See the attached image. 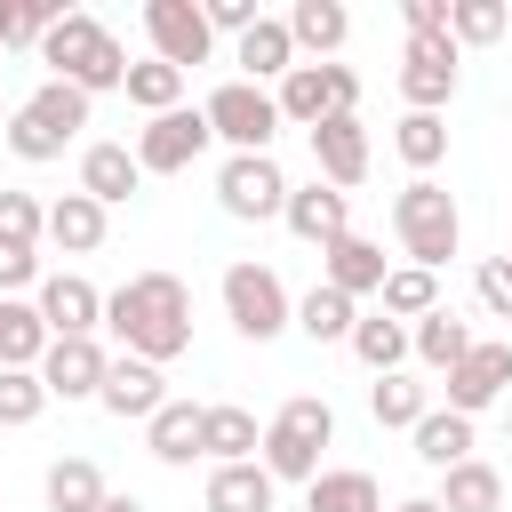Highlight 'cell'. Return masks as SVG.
<instances>
[{
    "mask_svg": "<svg viewBox=\"0 0 512 512\" xmlns=\"http://www.w3.org/2000/svg\"><path fill=\"white\" fill-rule=\"evenodd\" d=\"M136 184H144V168H136V144H88V152H80V192H88L96 208H120V200H136Z\"/></svg>",
    "mask_w": 512,
    "mask_h": 512,
    "instance_id": "obj_21",
    "label": "cell"
},
{
    "mask_svg": "<svg viewBox=\"0 0 512 512\" xmlns=\"http://www.w3.org/2000/svg\"><path fill=\"white\" fill-rule=\"evenodd\" d=\"M304 512H384V488H376V472L328 464V472L304 488Z\"/></svg>",
    "mask_w": 512,
    "mask_h": 512,
    "instance_id": "obj_30",
    "label": "cell"
},
{
    "mask_svg": "<svg viewBox=\"0 0 512 512\" xmlns=\"http://www.w3.org/2000/svg\"><path fill=\"white\" fill-rule=\"evenodd\" d=\"M456 40H408L400 48V96H408V112H440L448 96H456Z\"/></svg>",
    "mask_w": 512,
    "mask_h": 512,
    "instance_id": "obj_13",
    "label": "cell"
},
{
    "mask_svg": "<svg viewBox=\"0 0 512 512\" xmlns=\"http://www.w3.org/2000/svg\"><path fill=\"white\" fill-rule=\"evenodd\" d=\"M48 272H40V248H0V296H16V288H40Z\"/></svg>",
    "mask_w": 512,
    "mask_h": 512,
    "instance_id": "obj_45",
    "label": "cell"
},
{
    "mask_svg": "<svg viewBox=\"0 0 512 512\" xmlns=\"http://www.w3.org/2000/svg\"><path fill=\"white\" fill-rule=\"evenodd\" d=\"M40 64H48V80H64V88H80V96H104V88H128V48L88 16V8H64L56 24H48V40H40Z\"/></svg>",
    "mask_w": 512,
    "mask_h": 512,
    "instance_id": "obj_2",
    "label": "cell"
},
{
    "mask_svg": "<svg viewBox=\"0 0 512 512\" xmlns=\"http://www.w3.org/2000/svg\"><path fill=\"white\" fill-rule=\"evenodd\" d=\"M256 448H264V424L248 416V408H208V424H200V456L208 464H256Z\"/></svg>",
    "mask_w": 512,
    "mask_h": 512,
    "instance_id": "obj_25",
    "label": "cell"
},
{
    "mask_svg": "<svg viewBox=\"0 0 512 512\" xmlns=\"http://www.w3.org/2000/svg\"><path fill=\"white\" fill-rule=\"evenodd\" d=\"M368 416H376L384 432H416V424L432 416V384H416L408 368H392V376L368 384Z\"/></svg>",
    "mask_w": 512,
    "mask_h": 512,
    "instance_id": "obj_24",
    "label": "cell"
},
{
    "mask_svg": "<svg viewBox=\"0 0 512 512\" xmlns=\"http://www.w3.org/2000/svg\"><path fill=\"white\" fill-rule=\"evenodd\" d=\"M336 440V408L320 400V392H296V400H280L272 408V424H264V448H256V464L272 472V480H296V488H312L328 464H320V448Z\"/></svg>",
    "mask_w": 512,
    "mask_h": 512,
    "instance_id": "obj_3",
    "label": "cell"
},
{
    "mask_svg": "<svg viewBox=\"0 0 512 512\" xmlns=\"http://www.w3.org/2000/svg\"><path fill=\"white\" fill-rule=\"evenodd\" d=\"M104 368H112V352L96 336H56L48 360H40V384H48V400H96Z\"/></svg>",
    "mask_w": 512,
    "mask_h": 512,
    "instance_id": "obj_14",
    "label": "cell"
},
{
    "mask_svg": "<svg viewBox=\"0 0 512 512\" xmlns=\"http://www.w3.org/2000/svg\"><path fill=\"white\" fill-rule=\"evenodd\" d=\"M504 256H512V248H504Z\"/></svg>",
    "mask_w": 512,
    "mask_h": 512,
    "instance_id": "obj_49",
    "label": "cell"
},
{
    "mask_svg": "<svg viewBox=\"0 0 512 512\" xmlns=\"http://www.w3.org/2000/svg\"><path fill=\"white\" fill-rule=\"evenodd\" d=\"M472 288H480V304H488L496 320H512V256H488V264L472 272Z\"/></svg>",
    "mask_w": 512,
    "mask_h": 512,
    "instance_id": "obj_42",
    "label": "cell"
},
{
    "mask_svg": "<svg viewBox=\"0 0 512 512\" xmlns=\"http://www.w3.org/2000/svg\"><path fill=\"white\" fill-rule=\"evenodd\" d=\"M384 272H392V264H384V248H376V240H360V232H344V240H328V248H320V280H328V288H344L352 304H360V296H384Z\"/></svg>",
    "mask_w": 512,
    "mask_h": 512,
    "instance_id": "obj_19",
    "label": "cell"
},
{
    "mask_svg": "<svg viewBox=\"0 0 512 512\" xmlns=\"http://www.w3.org/2000/svg\"><path fill=\"white\" fill-rule=\"evenodd\" d=\"M472 344H480V336H472V328H464V320H456L448 304H440V312H424V320L408 328V360H424L432 376H448V368H456V360H464Z\"/></svg>",
    "mask_w": 512,
    "mask_h": 512,
    "instance_id": "obj_23",
    "label": "cell"
},
{
    "mask_svg": "<svg viewBox=\"0 0 512 512\" xmlns=\"http://www.w3.org/2000/svg\"><path fill=\"white\" fill-rule=\"evenodd\" d=\"M416 456H424L432 472H456V464L472 456V416H456V408H432V416L416 424Z\"/></svg>",
    "mask_w": 512,
    "mask_h": 512,
    "instance_id": "obj_34",
    "label": "cell"
},
{
    "mask_svg": "<svg viewBox=\"0 0 512 512\" xmlns=\"http://www.w3.org/2000/svg\"><path fill=\"white\" fill-rule=\"evenodd\" d=\"M392 232H400V248H408V264H424V272H440V264L456 256V240H464V216H456V192H448V184H432V176H416V184H400V192H392Z\"/></svg>",
    "mask_w": 512,
    "mask_h": 512,
    "instance_id": "obj_5",
    "label": "cell"
},
{
    "mask_svg": "<svg viewBox=\"0 0 512 512\" xmlns=\"http://www.w3.org/2000/svg\"><path fill=\"white\" fill-rule=\"evenodd\" d=\"M200 8H208V32H232V40L264 24V8H256V0H200Z\"/></svg>",
    "mask_w": 512,
    "mask_h": 512,
    "instance_id": "obj_44",
    "label": "cell"
},
{
    "mask_svg": "<svg viewBox=\"0 0 512 512\" xmlns=\"http://www.w3.org/2000/svg\"><path fill=\"white\" fill-rule=\"evenodd\" d=\"M504 32H512V8L504 0H456L448 8V40L456 48H496Z\"/></svg>",
    "mask_w": 512,
    "mask_h": 512,
    "instance_id": "obj_37",
    "label": "cell"
},
{
    "mask_svg": "<svg viewBox=\"0 0 512 512\" xmlns=\"http://www.w3.org/2000/svg\"><path fill=\"white\" fill-rule=\"evenodd\" d=\"M296 328H304L312 344H352L360 304H352L344 288H328V280H320V288H304V296H296Z\"/></svg>",
    "mask_w": 512,
    "mask_h": 512,
    "instance_id": "obj_27",
    "label": "cell"
},
{
    "mask_svg": "<svg viewBox=\"0 0 512 512\" xmlns=\"http://www.w3.org/2000/svg\"><path fill=\"white\" fill-rule=\"evenodd\" d=\"M392 152H400L416 176H432V168L448 160V120H440V112H400V128H392Z\"/></svg>",
    "mask_w": 512,
    "mask_h": 512,
    "instance_id": "obj_36",
    "label": "cell"
},
{
    "mask_svg": "<svg viewBox=\"0 0 512 512\" xmlns=\"http://www.w3.org/2000/svg\"><path fill=\"white\" fill-rule=\"evenodd\" d=\"M104 512H144V504L136 496H104Z\"/></svg>",
    "mask_w": 512,
    "mask_h": 512,
    "instance_id": "obj_47",
    "label": "cell"
},
{
    "mask_svg": "<svg viewBox=\"0 0 512 512\" xmlns=\"http://www.w3.org/2000/svg\"><path fill=\"white\" fill-rule=\"evenodd\" d=\"M448 8H456V0H400L408 40H448Z\"/></svg>",
    "mask_w": 512,
    "mask_h": 512,
    "instance_id": "obj_43",
    "label": "cell"
},
{
    "mask_svg": "<svg viewBox=\"0 0 512 512\" xmlns=\"http://www.w3.org/2000/svg\"><path fill=\"white\" fill-rule=\"evenodd\" d=\"M200 112H208L216 144H232V152H272V136L288 128V120H280V104H272V88H256V80H224Z\"/></svg>",
    "mask_w": 512,
    "mask_h": 512,
    "instance_id": "obj_8",
    "label": "cell"
},
{
    "mask_svg": "<svg viewBox=\"0 0 512 512\" xmlns=\"http://www.w3.org/2000/svg\"><path fill=\"white\" fill-rule=\"evenodd\" d=\"M392 512H440V504H432V496H408V504H392Z\"/></svg>",
    "mask_w": 512,
    "mask_h": 512,
    "instance_id": "obj_46",
    "label": "cell"
},
{
    "mask_svg": "<svg viewBox=\"0 0 512 512\" xmlns=\"http://www.w3.org/2000/svg\"><path fill=\"white\" fill-rule=\"evenodd\" d=\"M32 304H40L48 336H96V328H104V296H96V280H80V272H48V280L32 288Z\"/></svg>",
    "mask_w": 512,
    "mask_h": 512,
    "instance_id": "obj_16",
    "label": "cell"
},
{
    "mask_svg": "<svg viewBox=\"0 0 512 512\" xmlns=\"http://www.w3.org/2000/svg\"><path fill=\"white\" fill-rule=\"evenodd\" d=\"M88 104H96V96H80V88H64V80H40V88L8 112V152L32 160V168H40V160H64V144L88 128Z\"/></svg>",
    "mask_w": 512,
    "mask_h": 512,
    "instance_id": "obj_4",
    "label": "cell"
},
{
    "mask_svg": "<svg viewBox=\"0 0 512 512\" xmlns=\"http://www.w3.org/2000/svg\"><path fill=\"white\" fill-rule=\"evenodd\" d=\"M48 248H64V256H96V248H104V208H96L88 192L48 200Z\"/></svg>",
    "mask_w": 512,
    "mask_h": 512,
    "instance_id": "obj_26",
    "label": "cell"
},
{
    "mask_svg": "<svg viewBox=\"0 0 512 512\" xmlns=\"http://www.w3.org/2000/svg\"><path fill=\"white\" fill-rule=\"evenodd\" d=\"M104 472L88 464V456H64V464H48V512H104Z\"/></svg>",
    "mask_w": 512,
    "mask_h": 512,
    "instance_id": "obj_35",
    "label": "cell"
},
{
    "mask_svg": "<svg viewBox=\"0 0 512 512\" xmlns=\"http://www.w3.org/2000/svg\"><path fill=\"white\" fill-rule=\"evenodd\" d=\"M312 168H320V184H336V192H352V184L368 176V128H360V112H336V120L312 128Z\"/></svg>",
    "mask_w": 512,
    "mask_h": 512,
    "instance_id": "obj_17",
    "label": "cell"
},
{
    "mask_svg": "<svg viewBox=\"0 0 512 512\" xmlns=\"http://www.w3.org/2000/svg\"><path fill=\"white\" fill-rule=\"evenodd\" d=\"M128 104H136V112H152V120H160V112H176V104H184V72H176V64H160V56L128 64Z\"/></svg>",
    "mask_w": 512,
    "mask_h": 512,
    "instance_id": "obj_38",
    "label": "cell"
},
{
    "mask_svg": "<svg viewBox=\"0 0 512 512\" xmlns=\"http://www.w3.org/2000/svg\"><path fill=\"white\" fill-rule=\"evenodd\" d=\"M120 424H152L160 408H168V384H160V368L152 360H136V352H120L112 368H104V392H96Z\"/></svg>",
    "mask_w": 512,
    "mask_h": 512,
    "instance_id": "obj_18",
    "label": "cell"
},
{
    "mask_svg": "<svg viewBox=\"0 0 512 512\" xmlns=\"http://www.w3.org/2000/svg\"><path fill=\"white\" fill-rule=\"evenodd\" d=\"M224 320H232L248 344H272V336L296 328V304H288V288H280L272 264L240 256V264H224Z\"/></svg>",
    "mask_w": 512,
    "mask_h": 512,
    "instance_id": "obj_6",
    "label": "cell"
},
{
    "mask_svg": "<svg viewBox=\"0 0 512 512\" xmlns=\"http://www.w3.org/2000/svg\"><path fill=\"white\" fill-rule=\"evenodd\" d=\"M352 352H360V368H368V376H392V368L408 360V320H392V312H360Z\"/></svg>",
    "mask_w": 512,
    "mask_h": 512,
    "instance_id": "obj_33",
    "label": "cell"
},
{
    "mask_svg": "<svg viewBox=\"0 0 512 512\" xmlns=\"http://www.w3.org/2000/svg\"><path fill=\"white\" fill-rule=\"evenodd\" d=\"M376 312H392V320H424V312H440V272H424V264H392L384 272V296H376Z\"/></svg>",
    "mask_w": 512,
    "mask_h": 512,
    "instance_id": "obj_32",
    "label": "cell"
},
{
    "mask_svg": "<svg viewBox=\"0 0 512 512\" xmlns=\"http://www.w3.org/2000/svg\"><path fill=\"white\" fill-rule=\"evenodd\" d=\"M40 408H48V384H40V368H0V432H24Z\"/></svg>",
    "mask_w": 512,
    "mask_h": 512,
    "instance_id": "obj_39",
    "label": "cell"
},
{
    "mask_svg": "<svg viewBox=\"0 0 512 512\" xmlns=\"http://www.w3.org/2000/svg\"><path fill=\"white\" fill-rule=\"evenodd\" d=\"M56 16H64L56 0H0V48H40Z\"/></svg>",
    "mask_w": 512,
    "mask_h": 512,
    "instance_id": "obj_40",
    "label": "cell"
},
{
    "mask_svg": "<svg viewBox=\"0 0 512 512\" xmlns=\"http://www.w3.org/2000/svg\"><path fill=\"white\" fill-rule=\"evenodd\" d=\"M0 56H8V48H0Z\"/></svg>",
    "mask_w": 512,
    "mask_h": 512,
    "instance_id": "obj_50",
    "label": "cell"
},
{
    "mask_svg": "<svg viewBox=\"0 0 512 512\" xmlns=\"http://www.w3.org/2000/svg\"><path fill=\"white\" fill-rule=\"evenodd\" d=\"M432 504L440 512H504V472L480 464V456H464L456 472H440V496Z\"/></svg>",
    "mask_w": 512,
    "mask_h": 512,
    "instance_id": "obj_28",
    "label": "cell"
},
{
    "mask_svg": "<svg viewBox=\"0 0 512 512\" xmlns=\"http://www.w3.org/2000/svg\"><path fill=\"white\" fill-rule=\"evenodd\" d=\"M288 40H296V56H336L344 40H352V8L344 0H296L288 8Z\"/></svg>",
    "mask_w": 512,
    "mask_h": 512,
    "instance_id": "obj_22",
    "label": "cell"
},
{
    "mask_svg": "<svg viewBox=\"0 0 512 512\" xmlns=\"http://www.w3.org/2000/svg\"><path fill=\"white\" fill-rule=\"evenodd\" d=\"M200 424H208V408H192V400H168V408L144 424V448H152L160 464H192V456H200Z\"/></svg>",
    "mask_w": 512,
    "mask_h": 512,
    "instance_id": "obj_31",
    "label": "cell"
},
{
    "mask_svg": "<svg viewBox=\"0 0 512 512\" xmlns=\"http://www.w3.org/2000/svg\"><path fill=\"white\" fill-rule=\"evenodd\" d=\"M232 64H240V80H256V88L272 80V88H280V80L296 72V40H288V16H264L256 32H240V40H232Z\"/></svg>",
    "mask_w": 512,
    "mask_h": 512,
    "instance_id": "obj_20",
    "label": "cell"
},
{
    "mask_svg": "<svg viewBox=\"0 0 512 512\" xmlns=\"http://www.w3.org/2000/svg\"><path fill=\"white\" fill-rule=\"evenodd\" d=\"M512 392V344L504 336H480L456 368H448V408L456 416H480V408H496Z\"/></svg>",
    "mask_w": 512,
    "mask_h": 512,
    "instance_id": "obj_12",
    "label": "cell"
},
{
    "mask_svg": "<svg viewBox=\"0 0 512 512\" xmlns=\"http://www.w3.org/2000/svg\"><path fill=\"white\" fill-rule=\"evenodd\" d=\"M48 240V208L32 192H8L0 184V248H40Z\"/></svg>",
    "mask_w": 512,
    "mask_h": 512,
    "instance_id": "obj_41",
    "label": "cell"
},
{
    "mask_svg": "<svg viewBox=\"0 0 512 512\" xmlns=\"http://www.w3.org/2000/svg\"><path fill=\"white\" fill-rule=\"evenodd\" d=\"M144 40H152V56H160V64H176V72L208 64V48H216V32H208V8H200V0H144Z\"/></svg>",
    "mask_w": 512,
    "mask_h": 512,
    "instance_id": "obj_11",
    "label": "cell"
},
{
    "mask_svg": "<svg viewBox=\"0 0 512 512\" xmlns=\"http://www.w3.org/2000/svg\"><path fill=\"white\" fill-rule=\"evenodd\" d=\"M272 104H280V120L288 128H320V120H336V112H360V72L352 64H296L280 88H272Z\"/></svg>",
    "mask_w": 512,
    "mask_h": 512,
    "instance_id": "obj_7",
    "label": "cell"
},
{
    "mask_svg": "<svg viewBox=\"0 0 512 512\" xmlns=\"http://www.w3.org/2000/svg\"><path fill=\"white\" fill-rule=\"evenodd\" d=\"M280 480L264 464H216L208 472V512H272Z\"/></svg>",
    "mask_w": 512,
    "mask_h": 512,
    "instance_id": "obj_29",
    "label": "cell"
},
{
    "mask_svg": "<svg viewBox=\"0 0 512 512\" xmlns=\"http://www.w3.org/2000/svg\"><path fill=\"white\" fill-rule=\"evenodd\" d=\"M104 328L120 336V352L168 368L192 352V288L176 272H128L112 296H104Z\"/></svg>",
    "mask_w": 512,
    "mask_h": 512,
    "instance_id": "obj_1",
    "label": "cell"
},
{
    "mask_svg": "<svg viewBox=\"0 0 512 512\" xmlns=\"http://www.w3.org/2000/svg\"><path fill=\"white\" fill-rule=\"evenodd\" d=\"M208 144H216L208 112H200V104H176V112H160V120L136 128V168H144V176H184Z\"/></svg>",
    "mask_w": 512,
    "mask_h": 512,
    "instance_id": "obj_9",
    "label": "cell"
},
{
    "mask_svg": "<svg viewBox=\"0 0 512 512\" xmlns=\"http://www.w3.org/2000/svg\"><path fill=\"white\" fill-rule=\"evenodd\" d=\"M0 136H8V104H0Z\"/></svg>",
    "mask_w": 512,
    "mask_h": 512,
    "instance_id": "obj_48",
    "label": "cell"
},
{
    "mask_svg": "<svg viewBox=\"0 0 512 512\" xmlns=\"http://www.w3.org/2000/svg\"><path fill=\"white\" fill-rule=\"evenodd\" d=\"M280 224L296 232V240H312V248H328V240H344L352 232V192H336V184H288V208H280Z\"/></svg>",
    "mask_w": 512,
    "mask_h": 512,
    "instance_id": "obj_15",
    "label": "cell"
},
{
    "mask_svg": "<svg viewBox=\"0 0 512 512\" xmlns=\"http://www.w3.org/2000/svg\"><path fill=\"white\" fill-rule=\"evenodd\" d=\"M216 200H224V216L264 224V216H280V208H288V176H280V160H272V152H232V160L216 168Z\"/></svg>",
    "mask_w": 512,
    "mask_h": 512,
    "instance_id": "obj_10",
    "label": "cell"
}]
</instances>
